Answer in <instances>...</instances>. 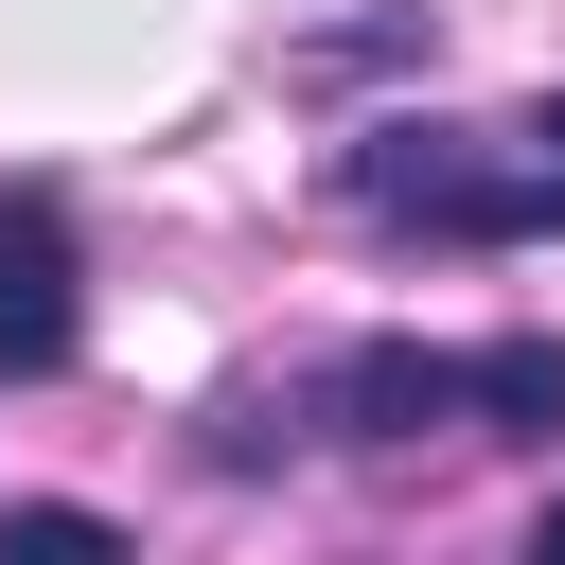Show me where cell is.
<instances>
[{
	"label": "cell",
	"mask_w": 565,
	"mask_h": 565,
	"mask_svg": "<svg viewBox=\"0 0 565 565\" xmlns=\"http://www.w3.org/2000/svg\"><path fill=\"white\" fill-rule=\"evenodd\" d=\"M335 194H353V212H388V230H459V247L565 230V159H547V141H530V159H494V141H459V124H371V141L335 159Z\"/></svg>",
	"instance_id": "1"
},
{
	"label": "cell",
	"mask_w": 565,
	"mask_h": 565,
	"mask_svg": "<svg viewBox=\"0 0 565 565\" xmlns=\"http://www.w3.org/2000/svg\"><path fill=\"white\" fill-rule=\"evenodd\" d=\"M71 335H88L71 230H53V194H0V371H71Z\"/></svg>",
	"instance_id": "2"
},
{
	"label": "cell",
	"mask_w": 565,
	"mask_h": 565,
	"mask_svg": "<svg viewBox=\"0 0 565 565\" xmlns=\"http://www.w3.org/2000/svg\"><path fill=\"white\" fill-rule=\"evenodd\" d=\"M318 424H335V441H424V424H459V353L371 335V353H335V371H318Z\"/></svg>",
	"instance_id": "3"
},
{
	"label": "cell",
	"mask_w": 565,
	"mask_h": 565,
	"mask_svg": "<svg viewBox=\"0 0 565 565\" xmlns=\"http://www.w3.org/2000/svg\"><path fill=\"white\" fill-rule=\"evenodd\" d=\"M459 424L547 441V424H565V335H494V353H459Z\"/></svg>",
	"instance_id": "4"
},
{
	"label": "cell",
	"mask_w": 565,
	"mask_h": 565,
	"mask_svg": "<svg viewBox=\"0 0 565 565\" xmlns=\"http://www.w3.org/2000/svg\"><path fill=\"white\" fill-rule=\"evenodd\" d=\"M0 565H141V547H124L106 512H71V494H18V512H0Z\"/></svg>",
	"instance_id": "5"
},
{
	"label": "cell",
	"mask_w": 565,
	"mask_h": 565,
	"mask_svg": "<svg viewBox=\"0 0 565 565\" xmlns=\"http://www.w3.org/2000/svg\"><path fill=\"white\" fill-rule=\"evenodd\" d=\"M530 565H565V494H547V512H530Z\"/></svg>",
	"instance_id": "6"
}]
</instances>
